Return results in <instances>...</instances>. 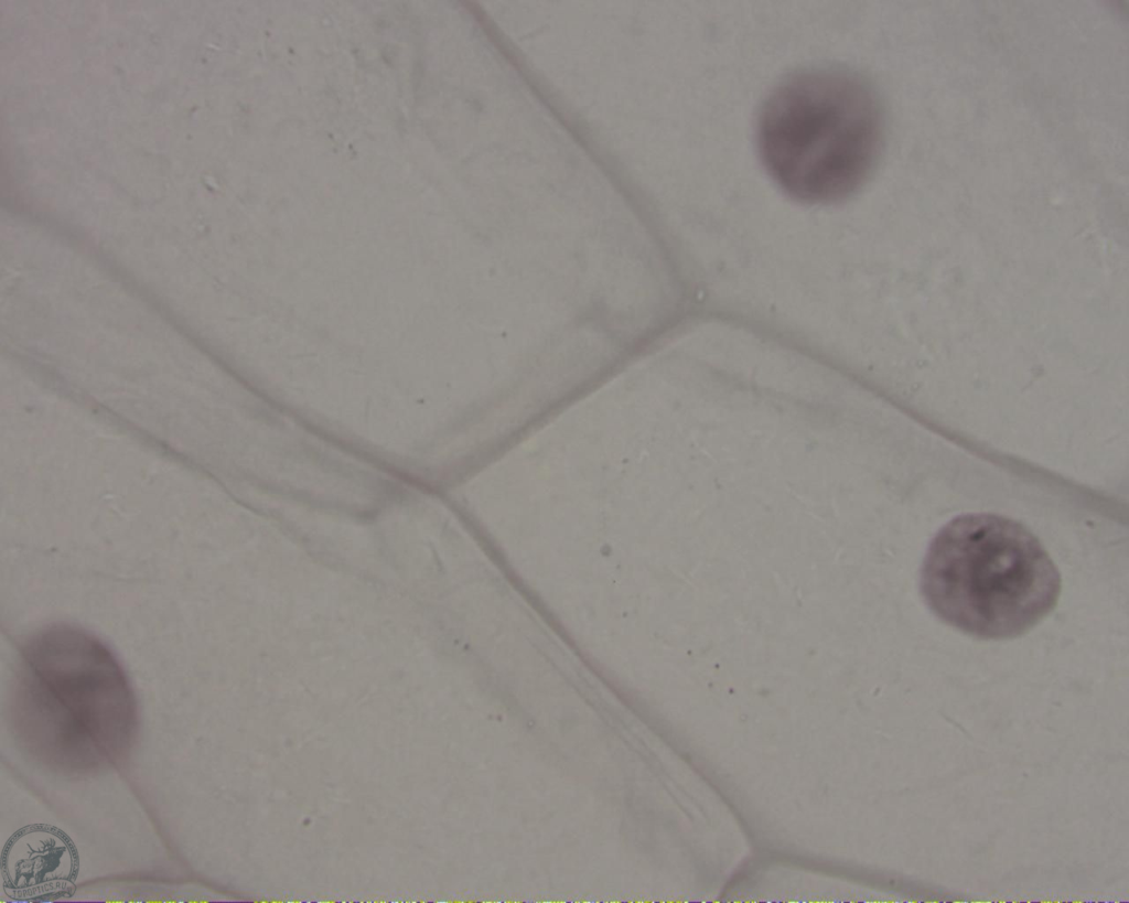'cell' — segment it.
<instances>
[{"label":"cell","mask_w":1129,"mask_h":903,"mask_svg":"<svg viewBox=\"0 0 1129 903\" xmlns=\"http://www.w3.org/2000/svg\"><path fill=\"white\" fill-rule=\"evenodd\" d=\"M766 170L791 197L809 204L842 201L873 170L882 143L875 95L841 69L807 71L783 82L759 121Z\"/></svg>","instance_id":"obj_3"},{"label":"cell","mask_w":1129,"mask_h":903,"mask_svg":"<svg viewBox=\"0 0 1129 903\" xmlns=\"http://www.w3.org/2000/svg\"><path fill=\"white\" fill-rule=\"evenodd\" d=\"M77 870L72 840L47 825L19 830L2 853L3 886L17 900L45 901L71 894Z\"/></svg>","instance_id":"obj_4"},{"label":"cell","mask_w":1129,"mask_h":903,"mask_svg":"<svg viewBox=\"0 0 1129 903\" xmlns=\"http://www.w3.org/2000/svg\"><path fill=\"white\" fill-rule=\"evenodd\" d=\"M931 611L982 639L1022 635L1056 605L1061 577L1040 540L1022 524L967 514L932 540L921 572Z\"/></svg>","instance_id":"obj_2"},{"label":"cell","mask_w":1129,"mask_h":903,"mask_svg":"<svg viewBox=\"0 0 1129 903\" xmlns=\"http://www.w3.org/2000/svg\"><path fill=\"white\" fill-rule=\"evenodd\" d=\"M10 710L24 749L68 775L123 761L138 723L133 692L115 656L67 625L45 628L26 643Z\"/></svg>","instance_id":"obj_1"}]
</instances>
